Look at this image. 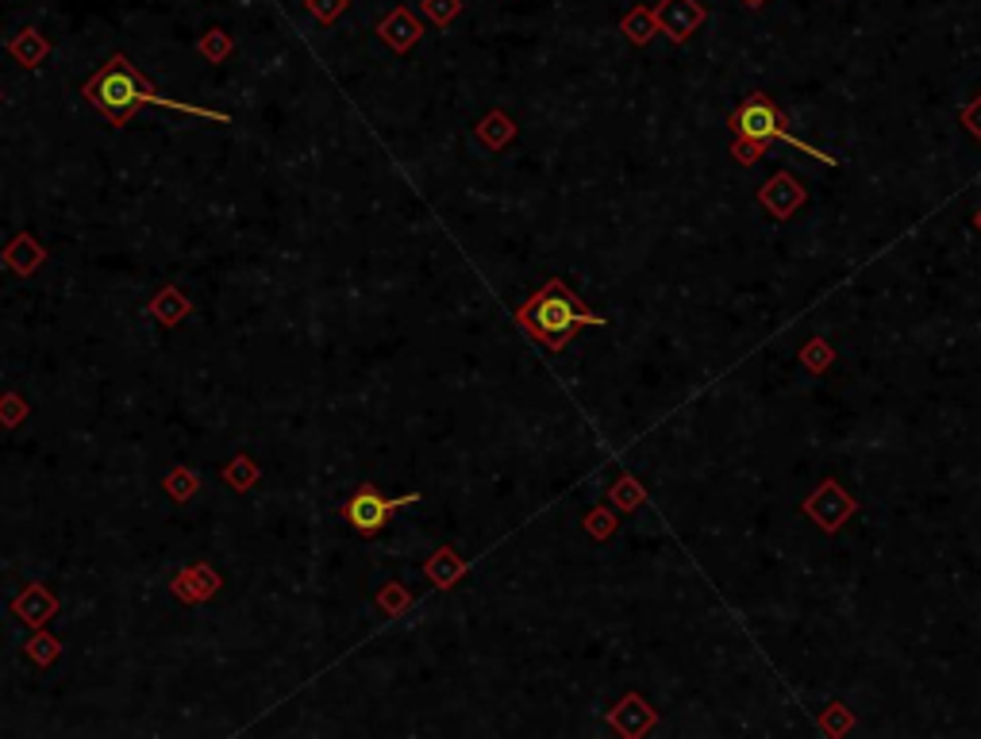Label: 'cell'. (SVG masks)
I'll return each mask as SVG.
<instances>
[{"label": "cell", "instance_id": "6da1fadb", "mask_svg": "<svg viewBox=\"0 0 981 739\" xmlns=\"http://www.w3.org/2000/svg\"><path fill=\"white\" fill-rule=\"evenodd\" d=\"M85 97L93 100V105L100 108L105 116H112V120H131L135 116V108L143 105H158V108H170V112H186V116H201V120H219V123H228V116L224 112H212V108H196V105H186V100H170V97H158L151 85L139 78L135 70H131V62L123 55H116L112 62L105 65V70L93 78L89 85H85Z\"/></svg>", "mask_w": 981, "mask_h": 739}, {"label": "cell", "instance_id": "7c38bea8", "mask_svg": "<svg viewBox=\"0 0 981 739\" xmlns=\"http://www.w3.org/2000/svg\"><path fill=\"white\" fill-rule=\"evenodd\" d=\"M478 139L489 146V151H504V146L516 139V123H512V116H504V112H489L486 120L478 123Z\"/></svg>", "mask_w": 981, "mask_h": 739}, {"label": "cell", "instance_id": "7a4b0ae2", "mask_svg": "<svg viewBox=\"0 0 981 739\" xmlns=\"http://www.w3.org/2000/svg\"><path fill=\"white\" fill-rule=\"evenodd\" d=\"M516 320L531 339H539L543 347L562 350L570 339H574L577 327H605L609 320L589 312L574 293L566 289L562 277H551L536 297H527L516 309Z\"/></svg>", "mask_w": 981, "mask_h": 739}, {"label": "cell", "instance_id": "3957f363", "mask_svg": "<svg viewBox=\"0 0 981 739\" xmlns=\"http://www.w3.org/2000/svg\"><path fill=\"white\" fill-rule=\"evenodd\" d=\"M728 128H731V135H735V146H731V155H735L743 166L758 163V158L766 155V146H770V143L797 146L801 155L816 158V163H824V166H839V158L824 155V151H816V146H809V143H801V139H797V135H789V131H786V116H781V108L774 105V100L766 97V93H751V97H746L743 105H739L735 112H731Z\"/></svg>", "mask_w": 981, "mask_h": 739}, {"label": "cell", "instance_id": "7402d4cb", "mask_svg": "<svg viewBox=\"0 0 981 739\" xmlns=\"http://www.w3.org/2000/svg\"><path fill=\"white\" fill-rule=\"evenodd\" d=\"M973 228H978V231H981V208H978V216H973Z\"/></svg>", "mask_w": 981, "mask_h": 739}, {"label": "cell", "instance_id": "44dd1931", "mask_svg": "<svg viewBox=\"0 0 981 739\" xmlns=\"http://www.w3.org/2000/svg\"><path fill=\"white\" fill-rule=\"evenodd\" d=\"M743 4H746V9H763L766 0H743Z\"/></svg>", "mask_w": 981, "mask_h": 739}, {"label": "cell", "instance_id": "ac0fdd59", "mask_svg": "<svg viewBox=\"0 0 981 739\" xmlns=\"http://www.w3.org/2000/svg\"><path fill=\"white\" fill-rule=\"evenodd\" d=\"M958 120H962V128L970 131L973 139H981V97H973L970 105L962 108V116H958Z\"/></svg>", "mask_w": 981, "mask_h": 739}, {"label": "cell", "instance_id": "277c9868", "mask_svg": "<svg viewBox=\"0 0 981 739\" xmlns=\"http://www.w3.org/2000/svg\"><path fill=\"white\" fill-rule=\"evenodd\" d=\"M420 501V493H405V497H382L373 486H358L355 497H350L347 504H343V516H347V524L358 532V536H378V532L390 524V516L397 509H405V504H416Z\"/></svg>", "mask_w": 981, "mask_h": 739}, {"label": "cell", "instance_id": "4fadbf2b", "mask_svg": "<svg viewBox=\"0 0 981 739\" xmlns=\"http://www.w3.org/2000/svg\"><path fill=\"white\" fill-rule=\"evenodd\" d=\"M609 501L617 504L620 512H635L643 501H647V489H643L632 474H620V478L612 481V489H609Z\"/></svg>", "mask_w": 981, "mask_h": 739}, {"label": "cell", "instance_id": "9c48e42d", "mask_svg": "<svg viewBox=\"0 0 981 739\" xmlns=\"http://www.w3.org/2000/svg\"><path fill=\"white\" fill-rule=\"evenodd\" d=\"M378 35H382L385 43H390L397 55H405V50H412L416 43H420V24H416V16L408 9H393L390 16L378 24Z\"/></svg>", "mask_w": 981, "mask_h": 739}, {"label": "cell", "instance_id": "30bf717a", "mask_svg": "<svg viewBox=\"0 0 981 739\" xmlns=\"http://www.w3.org/2000/svg\"><path fill=\"white\" fill-rule=\"evenodd\" d=\"M466 570H470L466 567V559H458L451 547H439V551L431 555V562H428V577L435 582V589H451L455 582H463Z\"/></svg>", "mask_w": 981, "mask_h": 739}, {"label": "cell", "instance_id": "ba28073f", "mask_svg": "<svg viewBox=\"0 0 981 739\" xmlns=\"http://www.w3.org/2000/svg\"><path fill=\"white\" fill-rule=\"evenodd\" d=\"M655 708L647 705V701L639 698V693H627V698H620L617 705L609 708V724L620 731V736H647L650 728H655Z\"/></svg>", "mask_w": 981, "mask_h": 739}, {"label": "cell", "instance_id": "5bb4252c", "mask_svg": "<svg viewBox=\"0 0 981 739\" xmlns=\"http://www.w3.org/2000/svg\"><path fill=\"white\" fill-rule=\"evenodd\" d=\"M820 728H824V736H847V731L854 728L851 708H847L844 701H832V705L820 713Z\"/></svg>", "mask_w": 981, "mask_h": 739}, {"label": "cell", "instance_id": "5b68a950", "mask_svg": "<svg viewBox=\"0 0 981 739\" xmlns=\"http://www.w3.org/2000/svg\"><path fill=\"white\" fill-rule=\"evenodd\" d=\"M801 512L809 516L812 524H816L820 532H827V536H836L839 528H844L847 521H851L854 512H859V501H854L851 493H847L844 486H839L836 478H824L816 489H812L809 497L801 501Z\"/></svg>", "mask_w": 981, "mask_h": 739}, {"label": "cell", "instance_id": "d6986e66", "mask_svg": "<svg viewBox=\"0 0 981 739\" xmlns=\"http://www.w3.org/2000/svg\"><path fill=\"white\" fill-rule=\"evenodd\" d=\"M309 9L316 12V20H324V24H332V20L339 16L343 9H347V0H309Z\"/></svg>", "mask_w": 981, "mask_h": 739}, {"label": "cell", "instance_id": "2e32d148", "mask_svg": "<svg viewBox=\"0 0 981 739\" xmlns=\"http://www.w3.org/2000/svg\"><path fill=\"white\" fill-rule=\"evenodd\" d=\"M423 16H428L435 27L455 24V20L463 16V0H423Z\"/></svg>", "mask_w": 981, "mask_h": 739}, {"label": "cell", "instance_id": "8fae6325", "mask_svg": "<svg viewBox=\"0 0 981 739\" xmlns=\"http://www.w3.org/2000/svg\"><path fill=\"white\" fill-rule=\"evenodd\" d=\"M620 32H624V39L635 43V47H647V43L658 35L655 9H632L624 20H620Z\"/></svg>", "mask_w": 981, "mask_h": 739}, {"label": "cell", "instance_id": "9a60e30c", "mask_svg": "<svg viewBox=\"0 0 981 739\" xmlns=\"http://www.w3.org/2000/svg\"><path fill=\"white\" fill-rule=\"evenodd\" d=\"M832 362H836V350L827 347L824 339H809V343H804V347H801V366H804V370H809V374H824V370H827V366H832Z\"/></svg>", "mask_w": 981, "mask_h": 739}, {"label": "cell", "instance_id": "52a82bcc", "mask_svg": "<svg viewBox=\"0 0 981 739\" xmlns=\"http://www.w3.org/2000/svg\"><path fill=\"white\" fill-rule=\"evenodd\" d=\"M804 201H809V189L786 170H778L763 189H758V204H763L774 219H793L797 212L804 208Z\"/></svg>", "mask_w": 981, "mask_h": 739}, {"label": "cell", "instance_id": "ffe728a7", "mask_svg": "<svg viewBox=\"0 0 981 739\" xmlns=\"http://www.w3.org/2000/svg\"><path fill=\"white\" fill-rule=\"evenodd\" d=\"M382 605H385V609H390V612H400V609H405V605H408V594H405V585H397V582H393V585H385V594H382Z\"/></svg>", "mask_w": 981, "mask_h": 739}, {"label": "cell", "instance_id": "e0dca14e", "mask_svg": "<svg viewBox=\"0 0 981 739\" xmlns=\"http://www.w3.org/2000/svg\"><path fill=\"white\" fill-rule=\"evenodd\" d=\"M585 532H589L593 539H612V532H617V516H612L609 509L585 512Z\"/></svg>", "mask_w": 981, "mask_h": 739}, {"label": "cell", "instance_id": "8992f818", "mask_svg": "<svg viewBox=\"0 0 981 739\" xmlns=\"http://www.w3.org/2000/svg\"><path fill=\"white\" fill-rule=\"evenodd\" d=\"M658 20V32L666 35L670 43H685L701 24L708 20V9L701 0H662L655 9Z\"/></svg>", "mask_w": 981, "mask_h": 739}]
</instances>
